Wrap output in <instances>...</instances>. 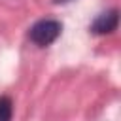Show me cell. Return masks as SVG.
<instances>
[{"label": "cell", "instance_id": "3957f363", "mask_svg": "<svg viewBox=\"0 0 121 121\" xmlns=\"http://www.w3.org/2000/svg\"><path fill=\"white\" fill-rule=\"evenodd\" d=\"M11 113H13L11 98L0 96V121H11Z\"/></svg>", "mask_w": 121, "mask_h": 121}, {"label": "cell", "instance_id": "277c9868", "mask_svg": "<svg viewBox=\"0 0 121 121\" xmlns=\"http://www.w3.org/2000/svg\"><path fill=\"white\" fill-rule=\"evenodd\" d=\"M53 2H57V4H62V2H70V0H53Z\"/></svg>", "mask_w": 121, "mask_h": 121}, {"label": "cell", "instance_id": "6da1fadb", "mask_svg": "<svg viewBox=\"0 0 121 121\" xmlns=\"http://www.w3.org/2000/svg\"><path fill=\"white\" fill-rule=\"evenodd\" d=\"M62 32V25L57 19H40L38 23H34L28 30V38L30 42H34L40 47H47L51 45Z\"/></svg>", "mask_w": 121, "mask_h": 121}, {"label": "cell", "instance_id": "7a4b0ae2", "mask_svg": "<svg viewBox=\"0 0 121 121\" xmlns=\"http://www.w3.org/2000/svg\"><path fill=\"white\" fill-rule=\"evenodd\" d=\"M119 25V11L113 8V9H108L104 13H100L93 25H91V32L95 34H112Z\"/></svg>", "mask_w": 121, "mask_h": 121}]
</instances>
